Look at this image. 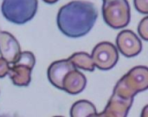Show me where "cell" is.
I'll use <instances>...</instances> for the list:
<instances>
[{
	"mask_svg": "<svg viewBox=\"0 0 148 117\" xmlns=\"http://www.w3.org/2000/svg\"><path fill=\"white\" fill-rule=\"evenodd\" d=\"M31 71L32 70L27 66L13 64L10 67L8 75L16 86L26 87L31 81Z\"/></svg>",
	"mask_w": 148,
	"mask_h": 117,
	"instance_id": "11",
	"label": "cell"
},
{
	"mask_svg": "<svg viewBox=\"0 0 148 117\" xmlns=\"http://www.w3.org/2000/svg\"><path fill=\"white\" fill-rule=\"evenodd\" d=\"M116 45L121 53L126 57H134L142 50V43L140 38L132 30L121 31L116 38Z\"/></svg>",
	"mask_w": 148,
	"mask_h": 117,
	"instance_id": "6",
	"label": "cell"
},
{
	"mask_svg": "<svg viewBox=\"0 0 148 117\" xmlns=\"http://www.w3.org/2000/svg\"><path fill=\"white\" fill-rule=\"evenodd\" d=\"M37 0H3L1 11L3 17L14 24H24L36 15Z\"/></svg>",
	"mask_w": 148,
	"mask_h": 117,
	"instance_id": "3",
	"label": "cell"
},
{
	"mask_svg": "<svg viewBox=\"0 0 148 117\" xmlns=\"http://www.w3.org/2000/svg\"><path fill=\"white\" fill-rule=\"evenodd\" d=\"M10 63L4 60L3 58L0 57V78H3L8 75L10 70Z\"/></svg>",
	"mask_w": 148,
	"mask_h": 117,
	"instance_id": "17",
	"label": "cell"
},
{
	"mask_svg": "<svg viewBox=\"0 0 148 117\" xmlns=\"http://www.w3.org/2000/svg\"><path fill=\"white\" fill-rule=\"evenodd\" d=\"M87 85L85 76L76 69L69 71L62 82V90L70 95H77L82 92Z\"/></svg>",
	"mask_w": 148,
	"mask_h": 117,
	"instance_id": "10",
	"label": "cell"
},
{
	"mask_svg": "<svg viewBox=\"0 0 148 117\" xmlns=\"http://www.w3.org/2000/svg\"><path fill=\"white\" fill-rule=\"evenodd\" d=\"M135 9L142 14L148 13V0H134Z\"/></svg>",
	"mask_w": 148,
	"mask_h": 117,
	"instance_id": "16",
	"label": "cell"
},
{
	"mask_svg": "<svg viewBox=\"0 0 148 117\" xmlns=\"http://www.w3.org/2000/svg\"><path fill=\"white\" fill-rule=\"evenodd\" d=\"M134 98L124 97L116 92H113L104 111L96 116L101 117H126L132 107Z\"/></svg>",
	"mask_w": 148,
	"mask_h": 117,
	"instance_id": "7",
	"label": "cell"
},
{
	"mask_svg": "<svg viewBox=\"0 0 148 117\" xmlns=\"http://www.w3.org/2000/svg\"><path fill=\"white\" fill-rule=\"evenodd\" d=\"M138 31L140 36H141L142 39H144L145 41L148 40V17H144L141 22L139 24L138 27Z\"/></svg>",
	"mask_w": 148,
	"mask_h": 117,
	"instance_id": "15",
	"label": "cell"
},
{
	"mask_svg": "<svg viewBox=\"0 0 148 117\" xmlns=\"http://www.w3.org/2000/svg\"><path fill=\"white\" fill-rule=\"evenodd\" d=\"M35 63H36V58L33 53L29 51H23V52H20L16 62L13 64L27 66L32 70L35 66Z\"/></svg>",
	"mask_w": 148,
	"mask_h": 117,
	"instance_id": "14",
	"label": "cell"
},
{
	"mask_svg": "<svg viewBox=\"0 0 148 117\" xmlns=\"http://www.w3.org/2000/svg\"><path fill=\"white\" fill-rule=\"evenodd\" d=\"M44 3H49V4H53V3H56V2H58L59 0H42Z\"/></svg>",
	"mask_w": 148,
	"mask_h": 117,
	"instance_id": "18",
	"label": "cell"
},
{
	"mask_svg": "<svg viewBox=\"0 0 148 117\" xmlns=\"http://www.w3.org/2000/svg\"><path fill=\"white\" fill-rule=\"evenodd\" d=\"M91 57L96 68L101 70H108L116 65L119 54L116 47L113 43L102 42L95 47Z\"/></svg>",
	"mask_w": 148,
	"mask_h": 117,
	"instance_id": "5",
	"label": "cell"
},
{
	"mask_svg": "<svg viewBox=\"0 0 148 117\" xmlns=\"http://www.w3.org/2000/svg\"><path fill=\"white\" fill-rule=\"evenodd\" d=\"M72 117H92L96 116L97 112L95 105L86 100H81L73 104L70 109Z\"/></svg>",
	"mask_w": 148,
	"mask_h": 117,
	"instance_id": "12",
	"label": "cell"
},
{
	"mask_svg": "<svg viewBox=\"0 0 148 117\" xmlns=\"http://www.w3.org/2000/svg\"><path fill=\"white\" fill-rule=\"evenodd\" d=\"M75 69V65L69 59L54 62L48 69L49 81L54 87L62 89V82L65 76Z\"/></svg>",
	"mask_w": 148,
	"mask_h": 117,
	"instance_id": "9",
	"label": "cell"
},
{
	"mask_svg": "<svg viewBox=\"0 0 148 117\" xmlns=\"http://www.w3.org/2000/svg\"><path fill=\"white\" fill-rule=\"evenodd\" d=\"M75 68L87 70V71H94L95 70V64L92 60L90 55L85 52H76L73 54L69 58H68Z\"/></svg>",
	"mask_w": 148,
	"mask_h": 117,
	"instance_id": "13",
	"label": "cell"
},
{
	"mask_svg": "<svg viewBox=\"0 0 148 117\" xmlns=\"http://www.w3.org/2000/svg\"><path fill=\"white\" fill-rule=\"evenodd\" d=\"M147 67L137 66L119 80L114 89V92L127 98H134L136 94L147 90Z\"/></svg>",
	"mask_w": 148,
	"mask_h": 117,
	"instance_id": "2",
	"label": "cell"
},
{
	"mask_svg": "<svg viewBox=\"0 0 148 117\" xmlns=\"http://www.w3.org/2000/svg\"><path fill=\"white\" fill-rule=\"evenodd\" d=\"M21 52L17 40L7 31H0V56L9 63H15Z\"/></svg>",
	"mask_w": 148,
	"mask_h": 117,
	"instance_id": "8",
	"label": "cell"
},
{
	"mask_svg": "<svg viewBox=\"0 0 148 117\" xmlns=\"http://www.w3.org/2000/svg\"><path fill=\"white\" fill-rule=\"evenodd\" d=\"M97 17L98 10L93 3L72 1L59 10L56 23L63 35L70 38H79L93 29Z\"/></svg>",
	"mask_w": 148,
	"mask_h": 117,
	"instance_id": "1",
	"label": "cell"
},
{
	"mask_svg": "<svg viewBox=\"0 0 148 117\" xmlns=\"http://www.w3.org/2000/svg\"><path fill=\"white\" fill-rule=\"evenodd\" d=\"M102 16L113 29L126 27L130 22V6L127 0H103Z\"/></svg>",
	"mask_w": 148,
	"mask_h": 117,
	"instance_id": "4",
	"label": "cell"
}]
</instances>
